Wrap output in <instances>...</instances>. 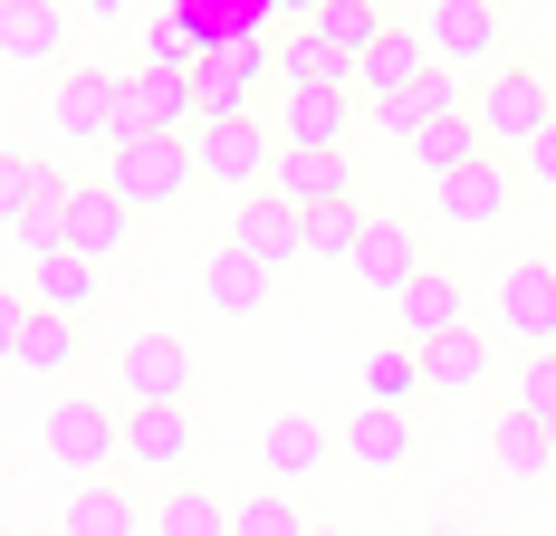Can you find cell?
Here are the masks:
<instances>
[{
    "instance_id": "cell-44",
    "label": "cell",
    "mask_w": 556,
    "mask_h": 536,
    "mask_svg": "<svg viewBox=\"0 0 556 536\" xmlns=\"http://www.w3.org/2000/svg\"><path fill=\"white\" fill-rule=\"evenodd\" d=\"M269 10H288V20H317V10H327V0H269Z\"/></svg>"
},
{
    "instance_id": "cell-13",
    "label": "cell",
    "mask_w": 556,
    "mask_h": 536,
    "mask_svg": "<svg viewBox=\"0 0 556 536\" xmlns=\"http://www.w3.org/2000/svg\"><path fill=\"white\" fill-rule=\"evenodd\" d=\"M278 144H298V154H345V87L288 77V87H278Z\"/></svg>"
},
{
    "instance_id": "cell-12",
    "label": "cell",
    "mask_w": 556,
    "mask_h": 536,
    "mask_svg": "<svg viewBox=\"0 0 556 536\" xmlns=\"http://www.w3.org/2000/svg\"><path fill=\"white\" fill-rule=\"evenodd\" d=\"M230 250H250L260 268H298L307 259V212L278 202V192H250V202L230 212Z\"/></svg>"
},
{
    "instance_id": "cell-7",
    "label": "cell",
    "mask_w": 556,
    "mask_h": 536,
    "mask_svg": "<svg viewBox=\"0 0 556 536\" xmlns=\"http://www.w3.org/2000/svg\"><path fill=\"white\" fill-rule=\"evenodd\" d=\"M49 125L67 135V144H115V125H125V87H115V67H58Z\"/></svg>"
},
{
    "instance_id": "cell-36",
    "label": "cell",
    "mask_w": 556,
    "mask_h": 536,
    "mask_svg": "<svg viewBox=\"0 0 556 536\" xmlns=\"http://www.w3.org/2000/svg\"><path fill=\"white\" fill-rule=\"evenodd\" d=\"M365 220L375 212H355V192H345V202H317V212H307V259H355V240H365Z\"/></svg>"
},
{
    "instance_id": "cell-1",
    "label": "cell",
    "mask_w": 556,
    "mask_h": 536,
    "mask_svg": "<svg viewBox=\"0 0 556 536\" xmlns=\"http://www.w3.org/2000/svg\"><path fill=\"white\" fill-rule=\"evenodd\" d=\"M470 125L490 135V154H528L556 125V87L528 58H500V77H480V97H470Z\"/></svg>"
},
{
    "instance_id": "cell-38",
    "label": "cell",
    "mask_w": 556,
    "mask_h": 536,
    "mask_svg": "<svg viewBox=\"0 0 556 536\" xmlns=\"http://www.w3.org/2000/svg\"><path fill=\"white\" fill-rule=\"evenodd\" d=\"M212 49H222V39H212V29H202L192 10H164V20L144 29V58H164V67H202Z\"/></svg>"
},
{
    "instance_id": "cell-23",
    "label": "cell",
    "mask_w": 556,
    "mask_h": 536,
    "mask_svg": "<svg viewBox=\"0 0 556 536\" xmlns=\"http://www.w3.org/2000/svg\"><path fill=\"white\" fill-rule=\"evenodd\" d=\"M269 278L278 268H260L250 259V250H212V259H202V297H212V307H222V317H260V307H269Z\"/></svg>"
},
{
    "instance_id": "cell-3",
    "label": "cell",
    "mask_w": 556,
    "mask_h": 536,
    "mask_svg": "<svg viewBox=\"0 0 556 536\" xmlns=\"http://www.w3.org/2000/svg\"><path fill=\"white\" fill-rule=\"evenodd\" d=\"M39 441H49V460L67 470V480H106L115 460H125V422H115L97 393H58L49 422H39Z\"/></svg>"
},
{
    "instance_id": "cell-42",
    "label": "cell",
    "mask_w": 556,
    "mask_h": 536,
    "mask_svg": "<svg viewBox=\"0 0 556 536\" xmlns=\"http://www.w3.org/2000/svg\"><path fill=\"white\" fill-rule=\"evenodd\" d=\"M528 182H538V192H556V125L528 144Z\"/></svg>"
},
{
    "instance_id": "cell-9",
    "label": "cell",
    "mask_w": 556,
    "mask_h": 536,
    "mask_svg": "<svg viewBox=\"0 0 556 536\" xmlns=\"http://www.w3.org/2000/svg\"><path fill=\"white\" fill-rule=\"evenodd\" d=\"M345 268H355L365 288H384V297H403V288H413L422 268H432V259H422V220H403V212H375Z\"/></svg>"
},
{
    "instance_id": "cell-2",
    "label": "cell",
    "mask_w": 556,
    "mask_h": 536,
    "mask_svg": "<svg viewBox=\"0 0 556 536\" xmlns=\"http://www.w3.org/2000/svg\"><path fill=\"white\" fill-rule=\"evenodd\" d=\"M192 173H202L192 135H115V163H106V182L135 202V212L182 202V192H192Z\"/></svg>"
},
{
    "instance_id": "cell-37",
    "label": "cell",
    "mask_w": 556,
    "mask_h": 536,
    "mask_svg": "<svg viewBox=\"0 0 556 536\" xmlns=\"http://www.w3.org/2000/svg\"><path fill=\"white\" fill-rule=\"evenodd\" d=\"M278 77H317V87H355V67H345V58H336L327 39H317L307 20H298V29L278 39Z\"/></svg>"
},
{
    "instance_id": "cell-33",
    "label": "cell",
    "mask_w": 556,
    "mask_h": 536,
    "mask_svg": "<svg viewBox=\"0 0 556 536\" xmlns=\"http://www.w3.org/2000/svg\"><path fill=\"white\" fill-rule=\"evenodd\" d=\"M77 365V317H58V307H29V335H20V374L58 383Z\"/></svg>"
},
{
    "instance_id": "cell-21",
    "label": "cell",
    "mask_w": 556,
    "mask_h": 536,
    "mask_svg": "<svg viewBox=\"0 0 556 536\" xmlns=\"http://www.w3.org/2000/svg\"><path fill=\"white\" fill-rule=\"evenodd\" d=\"M260 460H269V488H298V480H317V470L336 460V441H327L317 412H278L269 441H260Z\"/></svg>"
},
{
    "instance_id": "cell-27",
    "label": "cell",
    "mask_w": 556,
    "mask_h": 536,
    "mask_svg": "<svg viewBox=\"0 0 556 536\" xmlns=\"http://www.w3.org/2000/svg\"><path fill=\"white\" fill-rule=\"evenodd\" d=\"M422 383H432V393H470V383H490V335H480V326L432 335V345H422Z\"/></svg>"
},
{
    "instance_id": "cell-34",
    "label": "cell",
    "mask_w": 556,
    "mask_h": 536,
    "mask_svg": "<svg viewBox=\"0 0 556 536\" xmlns=\"http://www.w3.org/2000/svg\"><path fill=\"white\" fill-rule=\"evenodd\" d=\"M154 536H230V498H212V488H164L154 498Z\"/></svg>"
},
{
    "instance_id": "cell-24",
    "label": "cell",
    "mask_w": 556,
    "mask_h": 536,
    "mask_svg": "<svg viewBox=\"0 0 556 536\" xmlns=\"http://www.w3.org/2000/svg\"><path fill=\"white\" fill-rule=\"evenodd\" d=\"M490 460H500L508 488H556V450H547V431L528 422V412H500V431H490Z\"/></svg>"
},
{
    "instance_id": "cell-11",
    "label": "cell",
    "mask_w": 556,
    "mask_h": 536,
    "mask_svg": "<svg viewBox=\"0 0 556 536\" xmlns=\"http://www.w3.org/2000/svg\"><path fill=\"white\" fill-rule=\"evenodd\" d=\"M278 58L260 49V39H222V49L192 67V87H202V125H222V115H250V97H260V77H269Z\"/></svg>"
},
{
    "instance_id": "cell-8",
    "label": "cell",
    "mask_w": 556,
    "mask_h": 536,
    "mask_svg": "<svg viewBox=\"0 0 556 536\" xmlns=\"http://www.w3.org/2000/svg\"><path fill=\"white\" fill-rule=\"evenodd\" d=\"M422 39L442 67H500V0H422Z\"/></svg>"
},
{
    "instance_id": "cell-15",
    "label": "cell",
    "mask_w": 556,
    "mask_h": 536,
    "mask_svg": "<svg viewBox=\"0 0 556 536\" xmlns=\"http://www.w3.org/2000/svg\"><path fill=\"white\" fill-rule=\"evenodd\" d=\"M500 326L528 345V355H556V268L547 259H518L500 278Z\"/></svg>"
},
{
    "instance_id": "cell-20",
    "label": "cell",
    "mask_w": 556,
    "mask_h": 536,
    "mask_svg": "<svg viewBox=\"0 0 556 536\" xmlns=\"http://www.w3.org/2000/svg\"><path fill=\"white\" fill-rule=\"evenodd\" d=\"M0 58L10 67H67V10L58 0H0Z\"/></svg>"
},
{
    "instance_id": "cell-19",
    "label": "cell",
    "mask_w": 556,
    "mask_h": 536,
    "mask_svg": "<svg viewBox=\"0 0 556 536\" xmlns=\"http://www.w3.org/2000/svg\"><path fill=\"white\" fill-rule=\"evenodd\" d=\"M58 536H154V508L115 480H77V498L58 508Z\"/></svg>"
},
{
    "instance_id": "cell-18",
    "label": "cell",
    "mask_w": 556,
    "mask_h": 536,
    "mask_svg": "<svg viewBox=\"0 0 556 536\" xmlns=\"http://www.w3.org/2000/svg\"><path fill=\"white\" fill-rule=\"evenodd\" d=\"M365 115H375L384 135H403V144H413L422 125H442V115H470V106H460V77H451V67H422L413 87H393V97H365Z\"/></svg>"
},
{
    "instance_id": "cell-31",
    "label": "cell",
    "mask_w": 556,
    "mask_h": 536,
    "mask_svg": "<svg viewBox=\"0 0 556 536\" xmlns=\"http://www.w3.org/2000/svg\"><path fill=\"white\" fill-rule=\"evenodd\" d=\"M413 393H432V383H422V345H403V335L375 345V365H365V403H375V412H403Z\"/></svg>"
},
{
    "instance_id": "cell-5",
    "label": "cell",
    "mask_w": 556,
    "mask_h": 536,
    "mask_svg": "<svg viewBox=\"0 0 556 536\" xmlns=\"http://www.w3.org/2000/svg\"><path fill=\"white\" fill-rule=\"evenodd\" d=\"M192 154H202V173H212V182H230L240 202H250V192H269V173H278L269 125H260V115H222V125H192Z\"/></svg>"
},
{
    "instance_id": "cell-17",
    "label": "cell",
    "mask_w": 556,
    "mask_h": 536,
    "mask_svg": "<svg viewBox=\"0 0 556 536\" xmlns=\"http://www.w3.org/2000/svg\"><path fill=\"white\" fill-rule=\"evenodd\" d=\"M451 326H470V297H460V278L432 259L403 297H393V335H403V345H432V335H451Z\"/></svg>"
},
{
    "instance_id": "cell-39",
    "label": "cell",
    "mask_w": 556,
    "mask_h": 536,
    "mask_svg": "<svg viewBox=\"0 0 556 536\" xmlns=\"http://www.w3.org/2000/svg\"><path fill=\"white\" fill-rule=\"evenodd\" d=\"M508 412H528L538 431L556 422V355H528V365H518V403H508Z\"/></svg>"
},
{
    "instance_id": "cell-32",
    "label": "cell",
    "mask_w": 556,
    "mask_h": 536,
    "mask_svg": "<svg viewBox=\"0 0 556 536\" xmlns=\"http://www.w3.org/2000/svg\"><path fill=\"white\" fill-rule=\"evenodd\" d=\"M480 154H490V135H480L470 115H442V125H422V135H413V163H422L432 182H451L460 163H480Z\"/></svg>"
},
{
    "instance_id": "cell-4",
    "label": "cell",
    "mask_w": 556,
    "mask_h": 536,
    "mask_svg": "<svg viewBox=\"0 0 556 536\" xmlns=\"http://www.w3.org/2000/svg\"><path fill=\"white\" fill-rule=\"evenodd\" d=\"M115 87H125V125H115V135H192V125H202V87H192V67L135 58V67H115Z\"/></svg>"
},
{
    "instance_id": "cell-40",
    "label": "cell",
    "mask_w": 556,
    "mask_h": 536,
    "mask_svg": "<svg viewBox=\"0 0 556 536\" xmlns=\"http://www.w3.org/2000/svg\"><path fill=\"white\" fill-rule=\"evenodd\" d=\"M29 182H39V154H0V220L29 212Z\"/></svg>"
},
{
    "instance_id": "cell-43",
    "label": "cell",
    "mask_w": 556,
    "mask_h": 536,
    "mask_svg": "<svg viewBox=\"0 0 556 536\" xmlns=\"http://www.w3.org/2000/svg\"><path fill=\"white\" fill-rule=\"evenodd\" d=\"M87 10H97V20H135L144 0H87Z\"/></svg>"
},
{
    "instance_id": "cell-26",
    "label": "cell",
    "mask_w": 556,
    "mask_h": 536,
    "mask_svg": "<svg viewBox=\"0 0 556 536\" xmlns=\"http://www.w3.org/2000/svg\"><path fill=\"white\" fill-rule=\"evenodd\" d=\"M269 192L278 202H298V212H317V202H345L355 192V173H345V154H278V173H269Z\"/></svg>"
},
{
    "instance_id": "cell-35",
    "label": "cell",
    "mask_w": 556,
    "mask_h": 536,
    "mask_svg": "<svg viewBox=\"0 0 556 536\" xmlns=\"http://www.w3.org/2000/svg\"><path fill=\"white\" fill-rule=\"evenodd\" d=\"M317 518L288 498V488H260V498H230V536H307Z\"/></svg>"
},
{
    "instance_id": "cell-6",
    "label": "cell",
    "mask_w": 556,
    "mask_h": 536,
    "mask_svg": "<svg viewBox=\"0 0 556 536\" xmlns=\"http://www.w3.org/2000/svg\"><path fill=\"white\" fill-rule=\"evenodd\" d=\"M115 383H125V412H135V403H192V345L164 335V326H144V335H125Z\"/></svg>"
},
{
    "instance_id": "cell-45",
    "label": "cell",
    "mask_w": 556,
    "mask_h": 536,
    "mask_svg": "<svg viewBox=\"0 0 556 536\" xmlns=\"http://www.w3.org/2000/svg\"><path fill=\"white\" fill-rule=\"evenodd\" d=\"M307 536H355V527H307Z\"/></svg>"
},
{
    "instance_id": "cell-48",
    "label": "cell",
    "mask_w": 556,
    "mask_h": 536,
    "mask_svg": "<svg viewBox=\"0 0 556 536\" xmlns=\"http://www.w3.org/2000/svg\"><path fill=\"white\" fill-rule=\"evenodd\" d=\"M547 268H556V250H547Z\"/></svg>"
},
{
    "instance_id": "cell-25",
    "label": "cell",
    "mask_w": 556,
    "mask_h": 536,
    "mask_svg": "<svg viewBox=\"0 0 556 536\" xmlns=\"http://www.w3.org/2000/svg\"><path fill=\"white\" fill-rule=\"evenodd\" d=\"M422 67H442V58H432V39H422V29H384L375 49L355 58V87H365V97H393V87H413Z\"/></svg>"
},
{
    "instance_id": "cell-14",
    "label": "cell",
    "mask_w": 556,
    "mask_h": 536,
    "mask_svg": "<svg viewBox=\"0 0 556 536\" xmlns=\"http://www.w3.org/2000/svg\"><path fill=\"white\" fill-rule=\"evenodd\" d=\"M125 230H135V202H125L115 182H77V202H67V240H58V250L115 268V259H125Z\"/></svg>"
},
{
    "instance_id": "cell-46",
    "label": "cell",
    "mask_w": 556,
    "mask_h": 536,
    "mask_svg": "<svg viewBox=\"0 0 556 536\" xmlns=\"http://www.w3.org/2000/svg\"><path fill=\"white\" fill-rule=\"evenodd\" d=\"M413 536H451V527H413Z\"/></svg>"
},
{
    "instance_id": "cell-30",
    "label": "cell",
    "mask_w": 556,
    "mask_h": 536,
    "mask_svg": "<svg viewBox=\"0 0 556 536\" xmlns=\"http://www.w3.org/2000/svg\"><path fill=\"white\" fill-rule=\"evenodd\" d=\"M307 29H317V39H327V49L345 58V67H355V58L375 49V39H384L393 20H384V0H327V10H317Z\"/></svg>"
},
{
    "instance_id": "cell-16",
    "label": "cell",
    "mask_w": 556,
    "mask_h": 536,
    "mask_svg": "<svg viewBox=\"0 0 556 536\" xmlns=\"http://www.w3.org/2000/svg\"><path fill=\"white\" fill-rule=\"evenodd\" d=\"M192 450H202L192 403H135V412H125V460H135V470H182Z\"/></svg>"
},
{
    "instance_id": "cell-28",
    "label": "cell",
    "mask_w": 556,
    "mask_h": 536,
    "mask_svg": "<svg viewBox=\"0 0 556 536\" xmlns=\"http://www.w3.org/2000/svg\"><path fill=\"white\" fill-rule=\"evenodd\" d=\"M67 202H77V182H67L58 163H39V182H29V212L10 220V240H20L29 259H39V250H58V240H67Z\"/></svg>"
},
{
    "instance_id": "cell-10",
    "label": "cell",
    "mask_w": 556,
    "mask_h": 536,
    "mask_svg": "<svg viewBox=\"0 0 556 536\" xmlns=\"http://www.w3.org/2000/svg\"><path fill=\"white\" fill-rule=\"evenodd\" d=\"M432 202H442L451 230H500L508 202H518V173H508L500 154H480V163H460L451 182H432Z\"/></svg>"
},
{
    "instance_id": "cell-22",
    "label": "cell",
    "mask_w": 556,
    "mask_h": 536,
    "mask_svg": "<svg viewBox=\"0 0 556 536\" xmlns=\"http://www.w3.org/2000/svg\"><path fill=\"white\" fill-rule=\"evenodd\" d=\"M97 278H106V268H97V259H77V250H39V259H29V307L87 317V307H97Z\"/></svg>"
},
{
    "instance_id": "cell-41",
    "label": "cell",
    "mask_w": 556,
    "mask_h": 536,
    "mask_svg": "<svg viewBox=\"0 0 556 536\" xmlns=\"http://www.w3.org/2000/svg\"><path fill=\"white\" fill-rule=\"evenodd\" d=\"M20 335H29V288H0V365H20Z\"/></svg>"
},
{
    "instance_id": "cell-29",
    "label": "cell",
    "mask_w": 556,
    "mask_h": 536,
    "mask_svg": "<svg viewBox=\"0 0 556 536\" xmlns=\"http://www.w3.org/2000/svg\"><path fill=\"white\" fill-rule=\"evenodd\" d=\"M345 460H365V470H403V460H422V441H413L403 412H375V403H365V412L345 422Z\"/></svg>"
},
{
    "instance_id": "cell-47",
    "label": "cell",
    "mask_w": 556,
    "mask_h": 536,
    "mask_svg": "<svg viewBox=\"0 0 556 536\" xmlns=\"http://www.w3.org/2000/svg\"><path fill=\"white\" fill-rule=\"evenodd\" d=\"M0 536H20V527H0Z\"/></svg>"
}]
</instances>
